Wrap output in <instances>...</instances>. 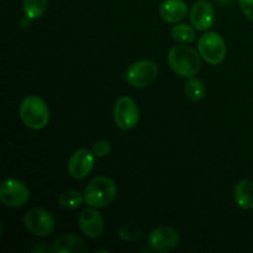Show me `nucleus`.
Wrapping results in <instances>:
<instances>
[{"instance_id":"1","label":"nucleus","mask_w":253,"mask_h":253,"mask_svg":"<svg viewBox=\"0 0 253 253\" xmlns=\"http://www.w3.org/2000/svg\"><path fill=\"white\" fill-rule=\"evenodd\" d=\"M200 53L187 44L174 46L169 49L167 61L175 74L184 78H192L202 68Z\"/></svg>"},{"instance_id":"2","label":"nucleus","mask_w":253,"mask_h":253,"mask_svg":"<svg viewBox=\"0 0 253 253\" xmlns=\"http://www.w3.org/2000/svg\"><path fill=\"white\" fill-rule=\"evenodd\" d=\"M19 115L26 127L42 130L49 123V109L46 101L37 95H29L22 99Z\"/></svg>"},{"instance_id":"3","label":"nucleus","mask_w":253,"mask_h":253,"mask_svg":"<svg viewBox=\"0 0 253 253\" xmlns=\"http://www.w3.org/2000/svg\"><path fill=\"white\" fill-rule=\"evenodd\" d=\"M116 195V184L108 177H95L84 190V202L89 207L100 209L113 203Z\"/></svg>"},{"instance_id":"4","label":"nucleus","mask_w":253,"mask_h":253,"mask_svg":"<svg viewBox=\"0 0 253 253\" xmlns=\"http://www.w3.org/2000/svg\"><path fill=\"white\" fill-rule=\"evenodd\" d=\"M198 52L207 63L217 66L226 57V43L217 32L208 31L198 40Z\"/></svg>"},{"instance_id":"5","label":"nucleus","mask_w":253,"mask_h":253,"mask_svg":"<svg viewBox=\"0 0 253 253\" xmlns=\"http://www.w3.org/2000/svg\"><path fill=\"white\" fill-rule=\"evenodd\" d=\"M114 121L116 126L124 131L132 130L140 121V110L130 96H120L114 104Z\"/></svg>"},{"instance_id":"6","label":"nucleus","mask_w":253,"mask_h":253,"mask_svg":"<svg viewBox=\"0 0 253 253\" xmlns=\"http://www.w3.org/2000/svg\"><path fill=\"white\" fill-rule=\"evenodd\" d=\"M158 76V67L155 62L143 59L131 64L125 72V78L133 88L143 89L156 81Z\"/></svg>"},{"instance_id":"7","label":"nucleus","mask_w":253,"mask_h":253,"mask_svg":"<svg viewBox=\"0 0 253 253\" xmlns=\"http://www.w3.org/2000/svg\"><path fill=\"white\" fill-rule=\"evenodd\" d=\"M24 224L32 235L39 237L51 235L56 226L53 215L42 208H32L27 210L24 216Z\"/></svg>"},{"instance_id":"8","label":"nucleus","mask_w":253,"mask_h":253,"mask_svg":"<svg viewBox=\"0 0 253 253\" xmlns=\"http://www.w3.org/2000/svg\"><path fill=\"white\" fill-rule=\"evenodd\" d=\"M30 199V190L26 184L17 179H6L0 187V200L9 208H20Z\"/></svg>"},{"instance_id":"9","label":"nucleus","mask_w":253,"mask_h":253,"mask_svg":"<svg viewBox=\"0 0 253 253\" xmlns=\"http://www.w3.org/2000/svg\"><path fill=\"white\" fill-rule=\"evenodd\" d=\"M179 244V234L168 226L157 227L152 230L148 236V249L153 252L173 251Z\"/></svg>"},{"instance_id":"10","label":"nucleus","mask_w":253,"mask_h":253,"mask_svg":"<svg viewBox=\"0 0 253 253\" xmlns=\"http://www.w3.org/2000/svg\"><path fill=\"white\" fill-rule=\"evenodd\" d=\"M95 165V156L86 148H79L69 157L68 169L69 175L74 179H84L93 170Z\"/></svg>"},{"instance_id":"11","label":"nucleus","mask_w":253,"mask_h":253,"mask_svg":"<svg viewBox=\"0 0 253 253\" xmlns=\"http://www.w3.org/2000/svg\"><path fill=\"white\" fill-rule=\"evenodd\" d=\"M215 19H216V15H215L214 6L207 0H199L190 7V24L198 31L209 30L215 24Z\"/></svg>"},{"instance_id":"12","label":"nucleus","mask_w":253,"mask_h":253,"mask_svg":"<svg viewBox=\"0 0 253 253\" xmlns=\"http://www.w3.org/2000/svg\"><path fill=\"white\" fill-rule=\"evenodd\" d=\"M78 227L90 239H96L103 234L104 219L99 211L94 209H84L78 216Z\"/></svg>"},{"instance_id":"13","label":"nucleus","mask_w":253,"mask_h":253,"mask_svg":"<svg viewBox=\"0 0 253 253\" xmlns=\"http://www.w3.org/2000/svg\"><path fill=\"white\" fill-rule=\"evenodd\" d=\"M160 16L168 24H178L187 16L188 7L183 0H165L160 5Z\"/></svg>"},{"instance_id":"14","label":"nucleus","mask_w":253,"mask_h":253,"mask_svg":"<svg viewBox=\"0 0 253 253\" xmlns=\"http://www.w3.org/2000/svg\"><path fill=\"white\" fill-rule=\"evenodd\" d=\"M88 249L79 237L74 235H62L54 240L51 247L53 253H71V252H86Z\"/></svg>"},{"instance_id":"15","label":"nucleus","mask_w":253,"mask_h":253,"mask_svg":"<svg viewBox=\"0 0 253 253\" xmlns=\"http://www.w3.org/2000/svg\"><path fill=\"white\" fill-rule=\"evenodd\" d=\"M234 199L240 209L250 210L253 208V183L250 180H240L234 188Z\"/></svg>"},{"instance_id":"16","label":"nucleus","mask_w":253,"mask_h":253,"mask_svg":"<svg viewBox=\"0 0 253 253\" xmlns=\"http://www.w3.org/2000/svg\"><path fill=\"white\" fill-rule=\"evenodd\" d=\"M170 35H172L173 40L180 44H189L197 39L195 29L187 24H177L175 26H173Z\"/></svg>"},{"instance_id":"17","label":"nucleus","mask_w":253,"mask_h":253,"mask_svg":"<svg viewBox=\"0 0 253 253\" xmlns=\"http://www.w3.org/2000/svg\"><path fill=\"white\" fill-rule=\"evenodd\" d=\"M48 0H22V10L29 20H37L44 14Z\"/></svg>"},{"instance_id":"18","label":"nucleus","mask_w":253,"mask_h":253,"mask_svg":"<svg viewBox=\"0 0 253 253\" xmlns=\"http://www.w3.org/2000/svg\"><path fill=\"white\" fill-rule=\"evenodd\" d=\"M205 85L200 79L192 78L188 79V82L185 83L184 85V93L187 95L188 99L193 101H198V100H202L203 98L205 96Z\"/></svg>"},{"instance_id":"19","label":"nucleus","mask_w":253,"mask_h":253,"mask_svg":"<svg viewBox=\"0 0 253 253\" xmlns=\"http://www.w3.org/2000/svg\"><path fill=\"white\" fill-rule=\"evenodd\" d=\"M84 202V195H82L78 190H66L59 195L58 203L64 209H76L81 207Z\"/></svg>"},{"instance_id":"20","label":"nucleus","mask_w":253,"mask_h":253,"mask_svg":"<svg viewBox=\"0 0 253 253\" xmlns=\"http://www.w3.org/2000/svg\"><path fill=\"white\" fill-rule=\"evenodd\" d=\"M118 235L124 241L136 242L142 239V230L135 224H126L119 229Z\"/></svg>"},{"instance_id":"21","label":"nucleus","mask_w":253,"mask_h":253,"mask_svg":"<svg viewBox=\"0 0 253 253\" xmlns=\"http://www.w3.org/2000/svg\"><path fill=\"white\" fill-rule=\"evenodd\" d=\"M110 151H111V145L110 142L106 140L96 141V142L93 145V147H91V152L94 153L95 157H99V158L108 156L109 153H110Z\"/></svg>"},{"instance_id":"22","label":"nucleus","mask_w":253,"mask_h":253,"mask_svg":"<svg viewBox=\"0 0 253 253\" xmlns=\"http://www.w3.org/2000/svg\"><path fill=\"white\" fill-rule=\"evenodd\" d=\"M239 5L245 16L253 22V0H239Z\"/></svg>"}]
</instances>
